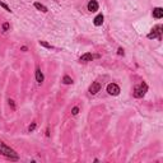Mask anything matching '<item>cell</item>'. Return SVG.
Listing matches in <instances>:
<instances>
[{
    "mask_svg": "<svg viewBox=\"0 0 163 163\" xmlns=\"http://www.w3.org/2000/svg\"><path fill=\"white\" fill-rule=\"evenodd\" d=\"M0 154H3L4 157H6L8 159H10V161H18L19 159V156H18V153H17L13 148L10 147H8V145L0 140Z\"/></svg>",
    "mask_w": 163,
    "mask_h": 163,
    "instance_id": "1",
    "label": "cell"
},
{
    "mask_svg": "<svg viewBox=\"0 0 163 163\" xmlns=\"http://www.w3.org/2000/svg\"><path fill=\"white\" fill-rule=\"evenodd\" d=\"M147 92H148V85H147V83L142 82L140 84L135 85L134 92H133V96H134L135 98H143Z\"/></svg>",
    "mask_w": 163,
    "mask_h": 163,
    "instance_id": "2",
    "label": "cell"
},
{
    "mask_svg": "<svg viewBox=\"0 0 163 163\" xmlns=\"http://www.w3.org/2000/svg\"><path fill=\"white\" fill-rule=\"evenodd\" d=\"M162 25L161 24H158V25H156L153 29H152V32L148 35V38L149 40H152V38H158V40H161L162 38Z\"/></svg>",
    "mask_w": 163,
    "mask_h": 163,
    "instance_id": "3",
    "label": "cell"
},
{
    "mask_svg": "<svg viewBox=\"0 0 163 163\" xmlns=\"http://www.w3.org/2000/svg\"><path fill=\"white\" fill-rule=\"evenodd\" d=\"M120 92H121V89H120V87L116 83H110L107 85V93L110 96H118Z\"/></svg>",
    "mask_w": 163,
    "mask_h": 163,
    "instance_id": "4",
    "label": "cell"
},
{
    "mask_svg": "<svg viewBox=\"0 0 163 163\" xmlns=\"http://www.w3.org/2000/svg\"><path fill=\"white\" fill-rule=\"evenodd\" d=\"M99 91H101V83L99 82H93L91 84V87H89V93L92 94V96H94V94H97Z\"/></svg>",
    "mask_w": 163,
    "mask_h": 163,
    "instance_id": "5",
    "label": "cell"
},
{
    "mask_svg": "<svg viewBox=\"0 0 163 163\" xmlns=\"http://www.w3.org/2000/svg\"><path fill=\"white\" fill-rule=\"evenodd\" d=\"M87 8H88V10H89L91 13H96V12L98 10L99 5H98V3L96 2V0H89V3H88V5H87Z\"/></svg>",
    "mask_w": 163,
    "mask_h": 163,
    "instance_id": "6",
    "label": "cell"
},
{
    "mask_svg": "<svg viewBox=\"0 0 163 163\" xmlns=\"http://www.w3.org/2000/svg\"><path fill=\"white\" fill-rule=\"evenodd\" d=\"M93 55L92 54H89V52H87V54H83L80 57H79V61L80 63H89V61H92L93 60Z\"/></svg>",
    "mask_w": 163,
    "mask_h": 163,
    "instance_id": "7",
    "label": "cell"
},
{
    "mask_svg": "<svg viewBox=\"0 0 163 163\" xmlns=\"http://www.w3.org/2000/svg\"><path fill=\"white\" fill-rule=\"evenodd\" d=\"M153 17H154V18H156V19H161L162 18V17H163V9H162V8H154V9H153Z\"/></svg>",
    "mask_w": 163,
    "mask_h": 163,
    "instance_id": "8",
    "label": "cell"
},
{
    "mask_svg": "<svg viewBox=\"0 0 163 163\" xmlns=\"http://www.w3.org/2000/svg\"><path fill=\"white\" fill-rule=\"evenodd\" d=\"M36 80H37L38 84H42V82L45 80V76H44V74H42L40 68H37V69H36Z\"/></svg>",
    "mask_w": 163,
    "mask_h": 163,
    "instance_id": "9",
    "label": "cell"
},
{
    "mask_svg": "<svg viewBox=\"0 0 163 163\" xmlns=\"http://www.w3.org/2000/svg\"><path fill=\"white\" fill-rule=\"evenodd\" d=\"M103 15L102 14H98L96 18L93 19V23H94V25H97V27H99V25H102V23H103Z\"/></svg>",
    "mask_w": 163,
    "mask_h": 163,
    "instance_id": "10",
    "label": "cell"
},
{
    "mask_svg": "<svg viewBox=\"0 0 163 163\" xmlns=\"http://www.w3.org/2000/svg\"><path fill=\"white\" fill-rule=\"evenodd\" d=\"M35 8L37 10H41L42 13H47L49 9H47V6H45L44 4H41V3H35Z\"/></svg>",
    "mask_w": 163,
    "mask_h": 163,
    "instance_id": "11",
    "label": "cell"
},
{
    "mask_svg": "<svg viewBox=\"0 0 163 163\" xmlns=\"http://www.w3.org/2000/svg\"><path fill=\"white\" fill-rule=\"evenodd\" d=\"M63 83L66 84V85H69V84H73V79L70 78L69 75H65L64 78H63Z\"/></svg>",
    "mask_w": 163,
    "mask_h": 163,
    "instance_id": "12",
    "label": "cell"
},
{
    "mask_svg": "<svg viewBox=\"0 0 163 163\" xmlns=\"http://www.w3.org/2000/svg\"><path fill=\"white\" fill-rule=\"evenodd\" d=\"M40 45L44 46V47H46V49H54V46H51L50 44H47L46 41H40Z\"/></svg>",
    "mask_w": 163,
    "mask_h": 163,
    "instance_id": "13",
    "label": "cell"
},
{
    "mask_svg": "<svg viewBox=\"0 0 163 163\" xmlns=\"http://www.w3.org/2000/svg\"><path fill=\"white\" fill-rule=\"evenodd\" d=\"M36 126H37V124H36V122H32V124L28 126V131H29V133L35 131V130H36Z\"/></svg>",
    "mask_w": 163,
    "mask_h": 163,
    "instance_id": "14",
    "label": "cell"
},
{
    "mask_svg": "<svg viewBox=\"0 0 163 163\" xmlns=\"http://www.w3.org/2000/svg\"><path fill=\"white\" fill-rule=\"evenodd\" d=\"M0 6H2V8H4V9L6 10V12H10L12 13V10H10V8L9 6H8L5 3H3V2H0Z\"/></svg>",
    "mask_w": 163,
    "mask_h": 163,
    "instance_id": "15",
    "label": "cell"
},
{
    "mask_svg": "<svg viewBox=\"0 0 163 163\" xmlns=\"http://www.w3.org/2000/svg\"><path fill=\"white\" fill-rule=\"evenodd\" d=\"M9 28H10V24L8 23V22L3 24V32H8V31H9Z\"/></svg>",
    "mask_w": 163,
    "mask_h": 163,
    "instance_id": "16",
    "label": "cell"
},
{
    "mask_svg": "<svg viewBox=\"0 0 163 163\" xmlns=\"http://www.w3.org/2000/svg\"><path fill=\"white\" fill-rule=\"evenodd\" d=\"M8 102H9V106L12 107V110L14 111V110H15V105H14V101H13V99H9V101H8Z\"/></svg>",
    "mask_w": 163,
    "mask_h": 163,
    "instance_id": "17",
    "label": "cell"
},
{
    "mask_svg": "<svg viewBox=\"0 0 163 163\" xmlns=\"http://www.w3.org/2000/svg\"><path fill=\"white\" fill-rule=\"evenodd\" d=\"M78 112H79V108L78 107H74L73 110H72V114L75 116V115H78Z\"/></svg>",
    "mask_w": 163,
    "mask_h": 163,
    "instance_id": "18",
    "label": "cell"
},
{
    "mask_svg": "<svg viewBox=\"0 0 163 163\" xmlns=\"http://www.w3.org/2000/svg\"><path fill=\"white\" fill-rule=\"evenodd\" d=\"M117 54H118V55H124V50H122L121 47H120V49L117 50Z\"/></svg>",
    "mask_w": 163,
    "mask_h": 163,
    "instance_id": "19",
    "label": "cell"
}]
</instances>
